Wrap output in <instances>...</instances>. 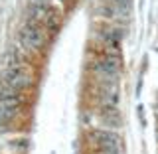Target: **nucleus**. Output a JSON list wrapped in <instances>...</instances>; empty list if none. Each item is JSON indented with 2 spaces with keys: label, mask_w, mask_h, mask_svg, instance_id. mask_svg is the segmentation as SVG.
Returning <instances> with one entry per match:
<instances>
[{
  "label": "nucleus",
  "mask_w": 158,
  "mask_h": 154,
  "mask_svg": "<svg viewBox=\"0 0 158 154\" xmlns=\"http://www.w3.org/2000/svg\"><path fill=\"white\" fill-rule=\"evenodd\" d=\"M20 103L22 101H6V99H0V125L10 123L20 111Z\"/></svg>",
  "instance_id": "39448f33"
},
{
  "label": "nucleus",
  "mask_w": 158,
  "mask_h": 154,
  "mask_svg": "<svg viewBox=\"0 0 158 154\" xmlns=\"http://www.w3.org/2000/svg\"><path fill=\"white\" fill-rule=\"evenodd\" d=\"M95 69L101 73V75L115 77L117 73H118V59L113 57V56H105V57H101V59L95 63Z\"/></svg>",
  "instance_id": "20e7f679"
},
{
  "label": "nucleus",
  "mask_w": 158,
  "mask_h": 154,
  "mask_svg": "<svg viewBox=\"0 0 158 154\" xmlns=\"http://www.w3.org/2000/svg\"><path fill=\"white\" fill-rule=\"evenodd\" d=\"M0 85L16 89L22 93L24 89L32 85V71L26 65H16V67H6L2 71V83Z\"/></svg>",
  "instance_id": "f257e3e1"
},
{
  "label": "nucleus",
  "mask_w": 158,
  "mask_h": 154,
  "mask_svg": "<svg viewBox=\"0 0 158 154\" xmlns=\"http://www.w3.org/2000/svg\"><path fill=\"white\" fill-rule=\"evenodd\" d=\"M93 142L109 154H117L118 148V136L111 131H95L93 132Z\"/></svg>",
  "instance_id": "7ed1b4c3"
},
{
  "label": "nucleus",
  "mask_w": 158,
  "mask_h": 154,
  "mask_svg": "<svg viewBox=\"0 0 158 154\" xmlns=\"http://www.w3.org/2000/svg\"><path fill=\"white\" fill-rule=\"evenodd\" d=\"M20 42L26 49H40L44 46V32L36 24H28L20 32Z\"/></svg>",
  "instance_id": "f03ea898"
}]
</instances>
